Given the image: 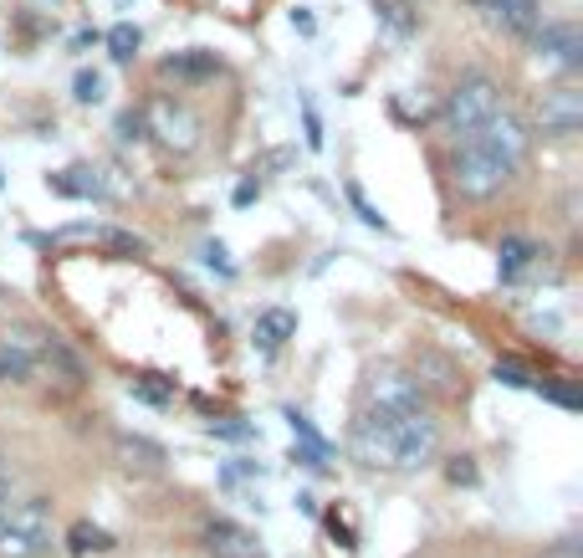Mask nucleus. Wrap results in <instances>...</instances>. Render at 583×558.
<instances>
[{
	"instance_id": "1",
	"label": "nucleus",
	"mask_w": 583,
	"mask_h": 558,
	"mask_svg": "<svg viewBox=\"0 0 583 558\" xmlns=\"http://www.w3.org/2000/svg\"><path fill=\"white\" fill-rule=\"evenodd\" d=\"M348 451L353 461H364L374 471H420L440 451V420L430 410H415V415L364 410L348 431Z\"/></svg>"
},
{
	"instance_id": "2",
	"label": "nucleus",
	"mask_w": 583,
	"mask_h": 558,
	"mask_svg": "<svg viewBox=\"0 0 583 558\" xmlns=\"http://www.w3.org/2000/svg\"><path fill=\"white\" fill-rule=\"evenodd\" d=\"M502 113V88L491 82L486 72H466L451 93H445V108H440V123L451 128L456 144H471L481 128Z\"/></svg>"
},
{
	"instance_id": "3",
	"label": "nucleus",
	"mask_w": 583,
	"mask_h": 558,
	"mask_svg": "<svg viewBox=\"0 0 583 558\" xmlns=\"http://www.w3.org/2000/svg\"><path fill=\"white\" fill-rule=\"evenodd\" d=\"M52 538V502L47 497H16L0 512V558H47Z\"/></svg>"
},
{
	"instance_id": "4",
	"label": "nucleus",
	"mask_w": 583,
	"mask_h": 558,
	"mask_svg": "<svg viewBox=\"0 0 583 558\" xmlns=\"http://www.w3.org/2000/svg\"><path fill=\"white\" fill-rule=\"evenodd\" d=\"M517 175V164L502 159L497 149H491L486 139H471L456 149V164H451V180L466 200H491V195H502Z\"/></svg>"
},
{
	"instance_id": "5",
	"label": "nucleus",
	"mask_w": 583,
	"mask_h": 558,
	"mask_svg": "<svg viewBox=\"0 0 583 558\" xmlns=\"http://www.w3.org/2000/svg\"><path fill=\"white\" fill-rule=\"evenodd\" d=\"M369 410L415 415V410H430V405H425V390L410 369H374L369 374Z\"/></svg>"
},
{
	"instance_id": "6",
	"label": "nucleus",
	"mask_w": 583,
	"mask_h": 558,
	"mask_svg": "<svg viewBox=\"0 0 583 558\" xmlns=\"http://www.w3.org/2000/svg\"><path fill=\"white\" fill-rule=\"evenodd\" d=\"M532 57L543 67H558V72H578L583 67V31L573 21H548L532 31Z\"/></svg>"
},
{
	"instance_id": "7",
	"label": "nucleus",
	"mask_w": 583,
	"mask_h": 558,
	"mask_svg": "<svg viewBox=\"0 0 583 558\" xmlns=\"http://www.w3.org/2000/svg\"><path fill=\"white\" fill-rule=\"evenodd\" d=\"M47 338L52 333H41V328H11L0 338V384H26L36 374V359L47 349Z\"/></svg>"
},
{
	"instance_id": "8",
	"label": "nucleus",
	"mask_w": 583,
	"mask_h": 558,
	"mask_svg": "<svg viewBox=\"0 0 583 558\" xmlns=\"http://www.w3.org/2000/svg\"><path fill=\"white\" fill-rule=\"evenodd\" d=\"M583 128V93L578 88H553L537 103V134L548 139H573Z\"/></svg>"
},
{
	"instance_id": "9",
	"label": "nucleus",
	"mask_w": 583,
	"mask_h": 558,
	"mask_svg": "<svg viewBox=\"0 0 583 558\" xmlns=\"http://www.w3.org/2000/svg\"><path fill=\"white\" fill-rule=\"evenodd\" d=\"M476 11L502 36H527L532 41V31L543 26V0H476Z\"/></svg>"
},
{
	"instance_id": "10",
	"label": "nucleus",
	"mask_w": 583,
	"mask_h": 558,
	"mask_svg": "<svg viewBox=\"0 0 583 558\" xmlns=\"http://www.w3.org/2000/svg\"><path fill=\"white\" fill-rule=\"evenodd\" d=\"M154 134H159V144H169V149H195V134H200V118L190 113V108H179V103H169V98H159L154 108H149V118H144Z\"/></svg>"
},
{
	"instance_id": "11",
	"label": "nucleus",
	"mask_w": 583,
	"mask_h": 558,
	"mask_svg": "<svg viewBox=\"0 0 583 558\" xmlns=\"http://www.w3.org/2000/svg\"><path fill=\"white\" fill-rule=\"evenodd\" d=\"M205 548H210V558H261V538L231 518L205 523Z\"/></svg>"
},
{
	"instance_id": "12",
	"label": "nucleus",
	"mask_w": 583,
	"mask_h": 558,
	"mask_svg": "<svg viewBox=\"0 0 583 558\" xmlns=\"http://www.w3.org/2000/svg\"><path fill=\"white\" fill-rule=\"evenodd\" d=\"M287 425H292V436H297L292 456H297L302 466H312V471H323V466H328V456H333V446L318 436V425H312L302 410H287Z\"/></svg>"
},
{
	"instance_id": "13",
	"label": "nucleus",
	"mask_w": 583,
	"mask_h": 558,
	"mask_svg": "<svg viewBox=\"0 0 583 558\" xmlns=\"http://www.w3.org/2000/svg\"><path fill=\"white\" fill-rule=\"evenodd\" d=\"M537 256H543V246L527 241V236H507L502 251H497V277L502 282H522L532 267H537Z\"/></svg>"
},
{
	"instance_id": "14",
	"label": "nucleus",
	"mask_w": 583,
	"mask_h": 558,
	"mask_svg": "<svg viewBox=\"0 0 583 558\" xmlns=\"http://www.w3.org/2000/svg\"><path fill=\"white\" fill-rule=\"evenodd\" d=\"M159 72L174 77V82H210L220 72V57L215 52H174V57L159 62Z\"/></svg>"
},
{
	"instance_id": "15",
	"label": "nucleus",
	"mask_w": 583,
	"mask_h": 558,
	"mask_svg": "<svg viewBox=\"0 0 583 558\" xmlns=\"http://www.w3.org/2000/svg\"><path fill=\"white\" fill-rule=\"evenodd\" d=\"M287 338H297V313L292 308H266L256 318V349L261 354H277Z\"/></svg>"
},
{
	"instance_id": "16",
	"label": "nucleus",
	"mask_w": 583,
	"mask_h": 558,
	"mask_svg": "<svg viewBox=\"0 0 583 558\" xmlns=\"http://www.w3.org/2000/svg\"><path fill=\"white\" fill-rule=\"evenodd\" d=\"M57 195H72V200H108L113 190L98 180V169H62V175L47 180Z\"/></svg>"
},
{
	"instance_id": "17",
	"label": "nucleus",
	"mask_w": 583,
	"mask_h": 558,
	"mask_svg": "<svg viewBox=\"0 0 583 558\" xmlns=\"http://www.w3.org/2000/svg\"><path fill=\"white\" fill-rule=\"evenodd\" d=\"M415 379H420L425 395H430V390H440V395H456V390H461V369L445 359V354H425L420 369H415Z\"/></svg>"
},
{
	"instance_id": "18",
	"label": "nucleus",
	"mask_w": 583,
	"mask_h": 558,
	"mask_svg": "<svg viewBox=\"0 0 583 558\" xmlns=\"http://www.w3.org/2000/svg\"><path fill=\"white\" fill-rule=\"evenodd\" d=\"M374 16L399 36V41H405V36H415L420 31V11L410 6V0H374Z\"/></svg>"
},
{
	"instance_id": "19",
	"label": "nucleus",
	"mask_w": 583,
	"mask_h": 558,
	"mask_svg": "<svg viewBox=\"0 0 583 558\" xmlns=\"http://www.w3.org/2000/svg\"><path fill=\"white\" fill-rule=\"evenodd\" d=\"M67 548H72L77 558H87V553H108V548H118V543H113V533L98 528V523H72V528H67Z\"/></svg>"
},
{
	"instance_id": "20",
	"label": "nucleus",
	"mask_w": 583,
	"mask_h": 558,
	"mask_svg": "<svg viewBox=\"0 0 583 558\" xmlns=\"http://www.w3.org/2000/svg\"><path fill=\"white\" fill-rule=\"evenodd\" d=\"M118 451H123L128 466H139V471H159V466H164V446L149 441V436H123Z\"/></svg>"
},
{
	"instance_id": "21",
	"label": "nucleus",
	"mask_w": 583,
	"mask_h": 558,
	"mask_svg": "<svg viewBox=\"0 0 583 558\" xmlns=\"http://www.w3.org/2000/svg\"><path fill=\"white\" fill-rule=\"evenodd\" d=\"M128 395L154 405V410H169L174 405V384H159V374H139V379H128Z\"/></svg>"
},
{
	"instance_id": "22",
	"label": "nucleus",
	"mask_w": 583,
	"mask_h": 558,
	"mask_svg": "<svg viewBox=\"0 0 583 558\" xmlns=\"http://www.w3.org/2000/svg\"><path fill=\"white\" fill-rule=\"evenodd\" d=\"M139 41H144L139 26H128V21L113 26V31H108V57H113V62H133V57H139Z\"/></svg>"
},
{
	"instance_id": "23",
	"label": "nucleus",
	"mask_w": 583,
	"mask_h": 558,
	"mask_svg": "<svg viewBox=\"0 0 583 558\" xmlns=\"http://www.w3.org/2000/svg\"><path fill=\"white\" fill-rule=\"evenodd\" d=\"M532 390L543 395V400H553V405H563V410H578V405H583V400H578V390H573L568 379H537Z\"/></svg>"
},
{
	"instance_id": "24",
	"label": "nucleus",
	"mask_w": 583,
	"mask_h": 558,
	"mask_svg": "<svg viewBox=\"0 0 583 558\" xmlns=\"http://www.w3.org/2000/svg\"><path fill=\"white\" fill-rule=\"evenodd\" d=\"M491 374H497V384H507V390H532V369L527 364H517V359H497V369H491Z\"/></svg>"
},
{
	"instance_id": "25",
	"label": "nucleus",
	"mask_w": 583,
	"mask_h": 558,
	"mask_svg": "<svg viewBox=\"0 0 583 558\" xmlns=\"http://www.w3.org/2000/svg\"><path fill=\"white\" fill-rule=\"evenodd\" d=\"M72 98H77V103H103V72H77Z\"/></svg>"
},
{
	"instance_id": "26",
	"label": "nucleus",
	"mask_w": 583,
	"mask_h": 558,
	"mask_svg": "<svg viewBox=\"0 0 583 558\" xmlns=\"http://www.w3.org/2000/svg\"><path fill=\"white\" fill-rule=\"evenodd\" d=\"M348 200H353V210H358V216H364V226H374V231H389V221H384L379 210L364 200V190H358V185H348Z\"/></svg>"
},
{
	"instance_id": "27",
	"label": "nucleus",
	"mask_w": 583,
	"mask_h": 558,
	"mask_svg": "<svg viewBox=\"0 0 583 558\" xmlns=\"http://www.w3.org/2000/svg\"><path fill=\"white\" fill-rule=\"evenodd\" d=\"M445 477H451L456 487H476V466H471V456H456L451 466H445Z\"/></svg>"
},
{
	"instance_id": "28",
	"label": "nucleus",
	"mask_w": 583,
	"mask_h": 558,
	"mask_svg": "<svg viewBox=\"0 0 583 558\" xmlns=\"http://www.w3.org/2000/svg\"><path fill=\"white\" fill-rule=\"evenodd\" d=\"M16 502V471L6 466V461H0V512H6Z\"/></svg>"
},
{
	"instance_id": "29",
	"label": "nucleus",
	"mask_w": 583,
	"mask_h": 558,
	"mask_svg": "<svg viewBox=\"0 0 583 558\" xmlns=\"http://www.w3.org/2000/svg\"><path fill=\"white\" fill-rule=\"evenodd\" d=\"M139 134H144V118H139V113L118 118V139H139Z\"/></svg>"
},
{
	"instance_id": "30",
	"label": "nucleus",
	"mask_w": 583,
	"mask_h": 558,
	"mask_svg": "<svg viewBox=\"0 0 583 558\" xmlns=\"http://www.w3.org/2000/svg\"><path fill=\"white\" fill-rule=\"evenodd\" d=\"M307 149H323V123H318L312 108H307Z\"/></svg>"
},
{
	"instance_id": "31",
	"label": "nucleus",
	"mask_w": 583,
	"mask_h": 558,
	"mask_svg": "<svg viewBox=\"0 0 583 558\" xmlns=\"http://www.w3.org/2000/svg\"><path fill=\"white\" fill-rule=\"evenodd\" d=\"M256 190H261V185H251V180H246V185L236 190V205H251V200H256Z\"/></svg>"
}]
</instances>
